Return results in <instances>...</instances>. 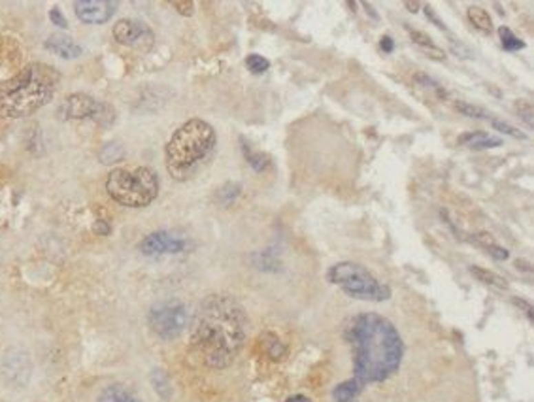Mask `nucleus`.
I'll return each instance as SVG.
<instances>
[{"mask_svg":"<svg viewBox=\"0 0 534 402\" xmlns=\"http://www.w3.org/2000/svg\"><path fill=\"white\" fill-rule=\"evenodd\" d=\"M363 388H365V385H363V383H359L355 378L345 380L342 381L340 385L334 388V391H332V399H334V402H353L359 395H361Z\"/></svg>","mask_w":534,"mask_h":402,"instance_id":"16","label":"nucleus"},{"mask_svg":"<svg viewBox=\"0 0 534 402\" xmlns=\"http://www.w3.org/2000/svg\"><path fill=\"white\" fill-rule=\"evenodd\" d=\"M242 151H244V157L246 161L249 162V167L255 170V172H264V170L272 169V159L270 155L261 154V151H253L248 144L242 142Z\"/></svg>","mask_w":534,"mask_h":402,"instance_id":"17","label":"nucleus"},{"mask_svg":"<svg viewBox=\"0 0 534 402\" xmlns=\"http://www.w3.org/2000/svg\"><path fill=\"white\" fill-rule=\"evenodd\" d=\"M191 246L189 238H185L182 234L174 231H155L147 234L144 240L140 242V251L147 257L159 255H178L187 251Z\"/></svg>","mask_w":534,"mask_h":402,"instance_id":"9","label":"nucleus"},{"mask_svg":"<svg viewBox=\"0 0 534 402\" xmlns=\"http://www.w3.org/2000/svg\"><path fill=\"white\" fill-rule=\"evenodd\" d=\"M515 112H517V116L525 119V123L533 127V104L528 103V100H517L515 103Z\"/></svg>","mask_w":534,"mask_h":402,"instance_id":"27","label":"nucleus"},{"mask_svg":"<svg viewBox=\"0 0 534 402\" xmlns=\"http://www.w3.org/2000/svg\"><path fill=\"white\" fill-rule=\"evenodd\" d=\"M248 332L244 308L228 295L206 297L191 325V350L208 368L223 370L240 353Z\"/></svg>","mask_w":534,"mask_h":402,"instance_id":"1","label":"nucleus"},{"mask_svg":"<svg viewBox=\"0 0 534 402\" xmlns=\"http://www.w3.org/2000/svg\"><path fill=\"white\" fill-rule=\"evenodd\" d=\"M44 47L47 52H52L53 55L66 59V61L78 59L81 55V52H83L80 44H76L72 38L65 36V34H52V36H47L44 42Z\"/></svg>","mask_w":534,"mask_h":402,"instance_id":"12","label":"nucleus"},{"mask_svg":"<svg viewBox=\"0 0 534 402\" xmlns=\"http://www.w3.org/2000/svg\"><path fill=\"white\" fill-rule=\"evenodd\" d=\"M469 19L470 23L474 25L476 29L480 30V32H483V34H491L493 32V19H491V15L483 10V8L480 6H472L469 8Z\"/></svg>","mask_w":534,"mask_h":402,"instance_id":"18","label":"nucleus"},{"mask_svg":"<svg viewBox=\"0 0 534 402\" xmlns=\"http://www.w3.org/2000/svg\"><path fill=\"white\" fill-rule=\"evenodd\" d=\"M172 6L176 8L178 14L187 15V17L195 14V4H193L191 0H187V2H185V0H182V2H172Z\"/></svg>","mask_w":534,"mask_h":402,"instance_id":"30","label":"nucleus"},{"mask_svg":"<svg viewBox=\"0 0 534 402\" xmlns=\"http://www.w3.org/2000/svg\"><path fill=\"white\" fill-rule=\"evenodd\" d=\"M215 142L217 134L208 121L200 117L187 119L174 131L164 147V162L169 174L178 182L189 180L210 157Z\"/></svg>","mask_w":534,"mask_h":402,"instance_id":"4","label":"nucleus"},{"mask_svg":"<svg viewBox=\"0 0 534 402\" xmlns=\"http://www.w3.org/2000/svg\"><path fill=\"white\" fill-rule=\"evenodd\" d=\"M159 189V176L149 167H119L106 178L110 198L125 208H146L157 198Z\"/></svg>","mask_w":534,"mask_h":402,"instance_id":"5","label":"nucleus"},{"mask_svg":"<svg viewBox=\"0 0 534 402\" xmlns=\"http://www.w3.org/2000/svg\"><path fill=\"white\" fill-rule=\"evenodd\" d=\"M344 338L353 350V378L359 383L385 381L400 368L404 342L387 317L357 314L344 327Z\"/></svg>","mask_w":534,"mask_h":402,"instance_id":"2","label":"nucleus"},{"mask_svg":"<svg viewBox=\"0 0 534 402\" xmlns=\"http://www.w3.org/2000/svg\"><path fill=\"white\" fill-rule=\"evenodd\" d=\"M50 19H52V23L57 29H66L68 27V21L65 19V15H63L59 8H52L50 10Z\"/></svg>","mask_w":534,"mask_h":402,"instance_id":"28","label":"nucleus"},{"mask_svg":"<svg viewBox=\"0 0 534 402\" xmlns=\"http://www.w3.org/2000/svg\"><path fill=\"white\" fill-rule=\"evenodd\" d=\"M93 231H95V234H98V236H108V234L111 233V227L108 225V221L96 220L95 225H93Z\"/></svg>","mask_w":534,"mask_h":402,"instance_id":"31","label":"nucleus"},{"mask_svg":"<svg viewBox=\"0 0 534 402\" xmlns=\"http://www.w3.org/2000/svg\"><path fill=\"white\" fill-rule=\"evenodd\" d=\"M406 30H408V34H410L412 42H414L427 57L432 59V61H444V59H446V52H444L438 44H434V40H432L427 32L412 29V27H406Z\"/></svg>","mask_w":534,"mask_h":402,"instance_id":"13","label":"nucleus"},{"mask_svg":"<svg viewBox=\"0 0 534 402\" xmlns=\"http://www.w3.org/2000/svg\"><path fill=\"white\" fill-rule=\"evenodd\" d=\"M238 195H240V185H236V183H225V185L215 193V198H217L220 204L228 206L231 202H235Z\"/></svg>","mask_w":534,"mask_h":402,"instance_id":"23","label":"nucleus"},{"mask_svg":"<svg viewBox=\"0 0 534 402\" xmlns=\"http://www.w3.org/2000/svg\"><path fill=\"white\" fill-rule=\"evenodd\" d=\"M147 323H149V329L159 338L174 340L187 327L189 312L180 300H162L151 306L147 314Z\"/></svg>","mask_w":534,"mask_h":402,"instance_id":"7","label":"nucleus"},{"mask_svg":"<svg viewBox=\"0 0 534 402\" xmlns=\"http://www.w3.org/2000/svg\"><path fill=\"white\" fill-rule=\"evenodd\" d=\"M425 14H427V17H429V19H431L432 23H436L438 27H442V29H444L447 32V27H446V25H444V21H440L438 17H436V14L432 12L431 6H425Z\"/></svg>","mask_w":534,"mask_h":402,"instance_id":"32","label":"nucleus"},{"mask_svg":"<svg viewBox=\"0 0 534 402\" xmlns=\"http://www.w3.org/2000/svg\"><path fill=\"white\" fill-rule=\"evenodd\" d=\"M151 383H153L155 391H157L162 399H169L172 389H170V381L167 374L162 372V370H153V372H151Z\"/></svg>","mask_w":534,"mask_h":402,"instance_id":"22","label":"nucleus"},{"mask_svg":"<svg viewBox=\"0 0 534 402\" xmlns=\"http://www.w3.org/2000/svg\"><path fill=\"white\" fill-rule=\"evenodd\" d=\"M483 248L487 249L489 251L491 255L495 257V259H498V261H504V259H508V249L504 248H500V246H497V244H483Z\"/></svg>","mask_w":534,"mask_h":402,"instance_id":"29","label":"nucleus"},{"mask_svg":"<svg viewBox=\"0 0 534 402\" xmlns=\"http://www.w3.org/2000/svg\"><path fill=\"white\" fill-rule=\"evenodd\" d=\"M470 272L474 274L476 278L480 279L482 284H487V286L491 287H497V289H506L508 287V282H506L502 276H498V274H495V272H491V271H485V268H482V266H470Z\"/></svg>","mask_w":534,"mask_h":402,"instance_id":"19","label":"nucleus"},{"mask_svg":"<svg viewBox=\"0 0 534 402\" xmlns=\"http://www.w3.org/2000/svg\"><path fill=\"white\" fill-rule=\"evenodd\" d=\"M498 36H500V42H502V47L506 52H520V50H525V45H527L521 38L513 34L510 27H500Z\"/></svg>","mask_w":534,"mask_h":402,"instance_id":"20","label":"nucleus"},{"mask_svg":"<svg viewBox=\"0 0 534 402\" xmlns=\"http://www.w3.org/2000/svg\"><path fill=\"white\" fill-rule=\"evenodd\" d=\"M96 402H142L138 399V395L131 391L129 388H125V385H110V388H106L98 395Z\"/></svg>","mask_w":534,"mask_h":402,"instance_id":"15","label":"nucleus"},{"mask_svg":"<svg viewBox=\"0 0 534 402\" xmlns=\"http://www.w3.org/2000/svg\"><path fill=\"white\" fill-rule=\"evenodd\" d=\"M489 123L493 125V127H495V129H497L498 132H502V134H508V136H512V138H521V140L527 138V136H525V134H523V132H521L520 129H515V127H512V125H510V123H504V121H500V119H497V117H495V119H491Z\"/></svg>","mask_w":534,"mask_h":402,"instance_id":"25","label":"nucleus"},{"mask_svg":"<svg viewBox=\"0 0 534 402\" xmlns=\"http://www.w3.org/2000/svg\"><path fill=\"white\" fill-rule=\"evenodd\" d=\"M59 116L63 119H74V121H95L98 125L114 123V108L106 103L96 100L85 93H72L61 103Z\"/></svg>","mask_w":534,"mask_h":402,"instance_id":"8","label":"nucleus"},{"mask_svg":"<svg viewBox=\"0 0 534 402\" xmlns=\"http://www.w3.org/2000/svg\"><path fill=\"white\" fill-rule=\"evenodd\" d=\"M417 81H419V83H423L427 89H432V91H434L438 96H442V98H446L447 96L446 89L442 87L438 81H434L432 78H429V76H425V74H417Z\"/></svg>","mask_w":534,"mask_h":402,"instance_id":"26","label":"nucleus"},{"mask_svg":"<svg viewBox=\"0 0 534 402\" xmlns=\"http://www.w3.org/2000/svg\"><path fill=\"white\" fill-rule=\"evenodd\" d=\"M327 279L353 299L383 302L391 297V289L385 284H381L363 264L352 261L332 264L327 271Z\"/></svg>","mask_w":534,"mask_h":402,"instance_id":"6","label":"nucleus"},{"mask_svg":"<svg viewBox=\"0 0 534 402\" xmlns=\"http://www.w3.org/2000/svg\"><path fill=\"white\" fill-rule=\"evenodd\" d=\"M404 6L408 8V10H412V12H417V10H419V4H416V2H414V4H412V2H406Z\"/></svg>","mask_w":534,"mask_h":402,"instance_id":"35","label":"nucleus"},{"mask_svg":"<svg viewBox=\"0 0 534 402\" xmlns=\"http://www.w3.org/2000/svg\"><path fill=\"white\" fill-rule=\"evenodd\" d=\"M61 83L57 68L30 63L0 85V119H23L44 108Z\"/></svg>","mask_w":534,"mask_h":402,"instance_id":"3","label":"nucleus"},{"mask_svg":"<svg viewBox=\"0 0 534 402\" xmlns=\"http://www.w3.org/2000/svg\"><path fill=\"white\" fill-rule=\"evenodd\" d=\"M118 6L119 4L114 0H78L74 2V12L85 25H103L114 17Z\"/></svg>","mask_w":534,"mask_h":402,"instance_id":"11","label":"nucleus"},{"mask_svg":"<svg viewBox=\"0 0 534 402\" xmlns=\"http://www.w3.org/2000/svg\"><path fill=\"white\" fill-rule=\"evenodd\" d=\"M380 47H381V52H385V53L393 52V50H395V45H393V40H391V36L381 38Z\"/></svg>","mask_w":534,"mask_h":402,"instance_id":"33","label":"nucleus"},{"mask_svg":"<svg viewBox=\"0 0 534 402\" xmlns=\"http://www.w3.org/2000/svg\"><path fill=\"white\" fill-rule=\"evenodd\" d=\"M286 402H312V401L304 395H293V396H289Z\"/></svg>","mask_w":534,"mask_h":402,"instance_id":"34","label":"nucleus"},{"mask_svg":"<svg viewBox=\"0 0 534 402\" xmlns=\"http://www.w3.org/2000/svg\"><path fill=\"white\" fill-rule=\"evenodd\" d=\"M114 38L118 40V44L127 45V47H144L149 50L153 44V32L147 27L146 23L138 19H119L114 25Z\"/></svg>","mask_w":534,"mask_h":402,"instance_id":"10","label":"nucleus"},{"mask_svg":"<svg viewBox=\"0 0 534 402\" xmlns=\"http://www.w3.org/2000/svg\"><path fill=\"white\" fill-rule=\"evenodd\" d=\"M246 68H248L251 74H264L270 68V63H268V59H264L263 55L251 53V55L246 57Z\"/></svg>","mask_w":534,"mask_h":402,"instance_id":"24","label":"nucleus"},{"mask_svg":"<svg viewBox=\"0 0 534 402\" xmlns=\"http://www.w3.org/2000/svg\"><path fill=\"white\" fill-rule=\"evenodd\" d=\"M461 146H467L470 149H491V147L502 146V140L497 136H491L487 132L476 131V132H464L459 138Z\"/></svg>","mask_w":534,"mask_h":402,"instance_id":"14","label":"nucleus"},{"mask_svg":"<svg viewBox=\"0 0 534 402\" xmlns=\"http://www.w3.org/2000/svg\"><path fill=\"white\" fill-rule=\"evenodd\" d=\"M455 110L461 112L462 116H469L472 119H495V116L491 114V112L483 110L480 106H476V104H469V103H462V100H455Z\"/></svg>","mask_w":534,"mask_h":402,"instance_id":"21","label":"nucleus"}]
</instances>
